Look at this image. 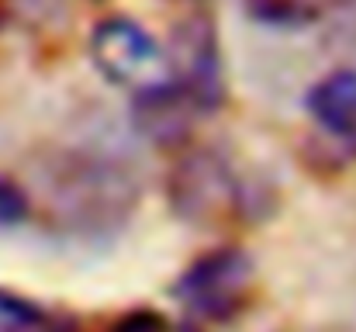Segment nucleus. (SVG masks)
Wrapping results in <instances>:
<instances>
[{
	"mask_svg": "<svg viewBox=\"0 0 356 332\" xmlns=\"http://www.w3.org/2000/svg\"><path fill=\"white\" fill-rule=\"evenodd\" d=\"M90 56L111 84L131 94L173 84L166 49L131 17H104L90 35Z\"/></svg>",
	"mask_w": 356,
	"mask_h": 332,
	"instance_id": "nucleus-1",
	"label": "nucleus"
},
{
	"mask_svg": "<svg viewBox=\"0 0 356 332\" xmlns=\"http://www.w3.org/2000/svg\"><path fill=\"white\" fill-rule=\"evenodd\" d=\"M173 84L191 97V104L208 114L225 101V73L218 56V35L215 21L208 14H187L173 28V42L166 49Z\"/></svg>",
	"mask_w": 356,
	"mask_h": 332,
	"instance_id": "nucleus-2",
	"label": "nucleus"
},
{
	"mask_svg": "<svg viewBox=\"0 0 356 332\" xmlns=\"http://www.w3.org/2000/svg\"><path fill=\"white\" fill-rule=\"evenodd\" d=\"M249 280H252V260L242 249L225 246L194 260L173 284V294L201 319H229L238 312Z\"/></svg>",
	"mask_w": 356,
	"mask_h": 332,
	"instance_id": "nucleus-3",
	"label": "nucleus"
},
{
	"mask_svg": "<svg viewBox=\"0 0 356 332\" xmlns=\"http://www.w3.org/2000/svg\"><path fill=\"white\" fill-rule=\"evenodd\" d=\"M170 201L177 215L208 225L211 219L232 215L242 201L232 166L215 152H191L170 177Z\"/></svg>",
	"mask_w": 356,
	"mask_h": 332,
	"instance_id": "nucleus-4",
	"label": "nucleus"
},
{
	"mask_svg": "<svg viewBox=\"0 0 356 332\" xmlns=\"http://www.w3.org/2000/svg\"><path fill=\"white\" fill-rule=\"evenodd\" d=\"M312 121L332 139L356 142V70L343 66L325 73L305 97Z\"/></svg>",
	"mask_w": 356,
	"mask_h": 332,
	"instance_id": "nucleus-5",
	"label": "nucleus"
},
{
	"mask_svg": "<svg viewBox=\"0 0 356 332\" xmlns=\"http://www.w3.org/2000/svg\"><path fill=\"white\" fill-rule=\"evenodd\" d=\"M135 125L138 132H145L152 142H180L194 118L201 111L191 104V97L177 87V84H166V87H156V90H145V94H135Z\"/></svg>",
	"mask_w": 356,
	"mask_h": 332,
	"instance_id": "nucleus-6",
	"label": "nucleus"
},
{
	"mask_svg": "<svg viewBox=\"0 0 356 332\" xmlns=\"http://www.w3.org/2000/svg\"><path fill=\"white\" fill-rule=\"evenodd\" d=\"M0 332H66L63 322H56L49 312H42L38 305L0 291Z\"/></svg>",
	"mask_w": 356,
	"mask_h": 332,
	"instance_id": "nucleus-7",
	"label": "nucleus"
},
{
	"mask_svg": "<svg viewBox=\"0 0 356 332\" xmlns=\"http://www.w3.org/2000/svg\"><path fill=\"white\" fill-rule=\"evenodd\" d=\"M28 212H31V201H28V194L14 184V180H7V177H0V232H7V228H17L21 221L28 219Z\"/></svg>",
	"mask_w": 356,
	"mask_h": 332,
	"instance_id": "nucleus-8",
	"label": "nucleus"
},
{
	"mask_svg": "<svg viewBox=\"0 0 356 332\" xmlns=\"http://www.w3.org/2000/svg\"><path fill=\"white\" fill-rule=\"evenodd\" d=\"M249 10L259 17V21H301V3L298 0H249Z\"/></svg>",
	"mask_w": 356,
	"mask_h": 332,
	"instance_id": "nucleus-9",
	"label": "nucleus"
},
{
	"mask_svg": "<svg viewBox=\"0 0 356 332\" xmlns=\"http://www.w3.org/2000/svg\"><path fill=\"white\" fill-rule=\"evenodd\" d=\"M118 332H163V319L152 312H131L118 326Z\"/></svg>",
	"mask_w": 356,
	"mask_h": 332,
	"instance_id": "nucleus-10",
	"label": "nucleus"
}]
</instances>
